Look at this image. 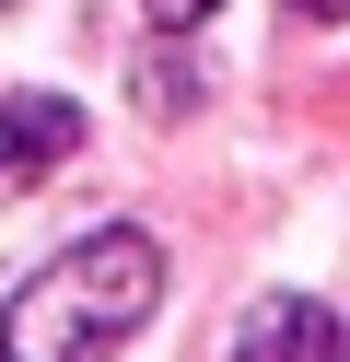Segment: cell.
I'll list each match as a JSON object with an SVG mask.
<instances>
[{"instance_id":"cell-2","label":"cell","mask_w":350,"mask_h":362,"mask_svg":"<svg viewBox=\"0 0 350 362\" xmlns=\"http://www.w3.org/2000/svg\"><path fill=\"white\" fill-rule=\"evenodd\" d=\"M59 152H82V105H59V94H12V117H0V187L47 175Z\"/></svg>"},{"instance_id":"cell-4","label":"cell","mask_w":350,"mask_h":362,"mask_svg":"<svg viewBox=\"0 0 350 362\" xmlns=\"http://www.w3.org/2000/svg\"><path fill=\"white\" fill-rule=\"evenodd\" d=\"M140 94H152V105H187V94H199V71H175V59H152V71H140Z\"/></svg>"},{"instance_id":"cell-5","label":"cell","mask_w":350,"mask_h":362,"mask_svg":"<svg viewBox=\"0 0 350 362\" xmlns=\"http://www.w3.org/2000/svg\"><path fill=\"white\" fill-rule=\"evenodd\" d=\"M199 12H210V0H152V24H199Z\"/></svg>"},{"instance_id":"cell-3","label":"cell","mask_w":350,"mask_h":362,"mask_svg":"<svg viewBox=\"0 0 350 362\" xmlns=\"http://www.w3.org/2000/svg\"><path fill=\"white\" fill-rule=\"evenodd\" d=\"M245 351H350V327L327 304H257L245 315Z\"/></svg>"},{"instance_id":"cell-1","label":"cell","mask_w":350,"mask_h":362,"mask_svg":"<svg viewBox=\"0 0 350 362\" xmlns=\"http://www.w3.org/2000/svg\"><path fill=\"white\" fill-rule=\"evenodd\" d=\"M152 304H163V245H152V234H129V222H105V234H82L70 257H47V281H23V292H12L0 351H23V362H70V351L129 339Z\"/></svg>"},{"instance_id":"cell-6","label":"cell","mask_w":350,"mask_h":362,"mask_svg":"<svg viewBox=\"0 0 350 362\" xmlns=\"http://www.w3.org/2000/svg\"><path fill=\"white\" fill-rule=\"evenodd\" d=\"M292 12H303V24H350V0H292Z\"/></svg>"}]
</instances>
